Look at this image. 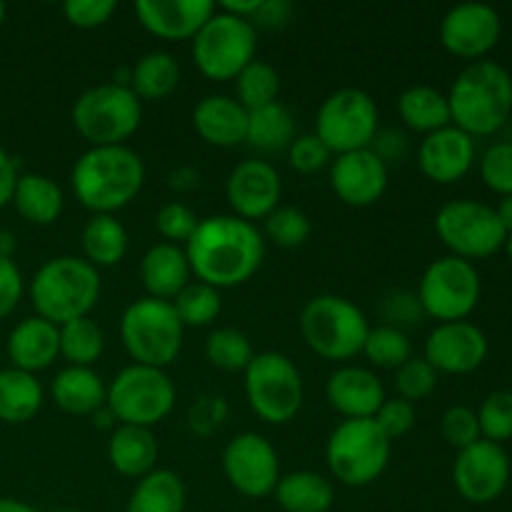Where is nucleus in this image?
Masks as SVG:
<instances>
[{"label":"nucleus","instance_id":"23","mask_svg":"<svg viewBox=\"0 0 512 512\" xmlns=\"http://www.w3.org/2000/svg\"><path fill=\"white\" fill-rule=\"evenodd\" d=\"M215 13L210 0H138L135 18L160 40H193Z\"/></svg>","mask_w":512,"mask_h":512},{"label":"nucleus","instance_id":"35","mask_svg":"<svg viewBox=\"0 0 512 512\" xmlns=\"http://www.w3.org/2000/svg\"><path fill=\"white\" fill-rule=\"evenodd\" d=\"M295 140V115L280 100L248 110V133L245 143L260 153H280Z\"/></svg>","mask_w":512,"mask_h":512},{"label":"nucleus","instance_id":"5","mask_svg":"<svg viewBox=\"0 0 512 512\" xmlns=\"http://www.w3.org/2000/svg\"><path fill=\"white\" fill-rule=\"evenodd\" d=\"M300 333L315 355L345 365L363 353L370 323L353 300L325 293L305 303L300 313Z\"/></svg>","mask_w":512,"mask_h":512},{"label":"nucleus","instance_id":"6","mask_svg":"<svg viewBox=\"0 0 512 512\" xmlns=\"http://www.w3.org/2000/svg\"><path fill=\"white\" fill-rule=\"evenodd\" d=\"M73 128L90 148L125 145L143 123V103L128 85L100 83L78 95L70 110Z\"/></svg>","mask_w":512,"mask_h":512},{"label":"nucleus","instance_id":"33","mask_svg":"<svg viewBox=\"0 0 512 512\" xmlns=\"http://www.w3.org/2000/svg\"><path fill=\"white\" fill-rule=\"evenodd\" d=\"M80 248L93 268H113L128 253V230L115 215H90L80 233Z\"/></svg>","mask_w":512,"mask_h":512},{"label":"nucleus","instance_id":"41","mask_svg":"<svg viewBox=\"0 0 512 512\" xmlns=\"http://www.w3.org/2000/svg\"><path fill=\"white\" fill-rule=\"evenodd\" d=\"M235 90H238V98L235 100H238L245 110L263 108V105H270L278 100L280 75L273 65L255 58L238 73V78H235Z\"/></svg>","mask_w":512,"mask_h":512},{"label":"nucleus","instance_id":"21","mask_svg":"<svg viewBox=\"0 0 512 512\" xmlns=\"http://www.w3.org/2000/svg\"><path fill=\"white\" fill-rule=\"evenodd\" d=\"M420 173L438 185L463 180L475 165V138L455 125L425 135L418 148Z\"/></svg>","mask_w":512,"mask_h":512},{"label":"nucleus","instance_id":"60","mask_svg":"<svg viewBox=\"0 0 512 512\" xmlns=\"http://www.w3.org/2000/svg\"><path fill=\"white\" fill-rule=\"evenodd\" d=\"M0 512H38L33 505L23 503L15 498H0Z\"/></svg>","mask_w":512,"mask_h":512},{"label":"nucleus","instance_id":"38","mask_svg":"<svg viewBox=\"0 0 512 512\" xmlns=\"http://www.w3.org/2000/svg\"><path fill=\"white\" fill-rule=\"evenodd\" d=\"M253 355V343L238 328H215L205 340L208 363L225 373H243Z\"/></svg>","mask_w":512,"mask_h":512},{"label":"nucleus","instance_id":"29","mask_svg":"<svg viewBox=\"0 0 512 512\" xmlns=\"http://www.w3.org/2000/svg\"><path fill=\"white\" fill-rule=\"evenodd\" d=\"M13 205L20 218L30 225H53L63 215L65 195L53 178L43 173L18 175Z\"/></svg>","mask_w":512,"mask_h":512},{"label":"nucleus","instance_id":"61","mask_svg":"<svg viewBox=\"0 0 512 512\" xmlns=\"http://www.w3.org/2000/svg\"><path fill=\"white\" fill-rule=\"evenodd\" d=\"M505 253H508V260L512 263V233H508V240H505Z\"/></svg>","mask_w":512,"mask_h":512},{"label":"nucleus","instance_id":"58","mask_svg":"<svg viewBox=\"0 0 512 512\" xmlns=\"http://www.w3.org/2000/svg\"><path fill=\"white\" fill-rule=\"evenodd\" d=\"M495 213H498L500 223H503V228L512 233V195H503L498 203V208H495Z\"/></svg>","mask_w":512,"mask_h":512},{"label":"nucleus","instance_id":"28","mask_svg":"<svg viewBox=\"0 0 512 512\" xmlns=\"http://www.w3.org/2000/svg\"><path fill=\"white\" fill-rule=\"evenodd\" d=\"M50 395L55 405L68 415H93L108 398V385L93 368L65 365L50 383Z\"/></svg>","mask_w":512,"mask_h":512},{"label":"nucleus","instance_id":"2","mask_svg":"<svg viewBox=\"0 0 512 512\" xmlns=\"http://www.w3.org/2000/svg\"><path fill=\"white\" fill-rule=\"evenodd\" d=\"M145 183V163L128 145L88 148L70 170L75 198L93 215H115L128 208Z\"/></svg>","mask_w":512,"mask_h":512},{"label":"nucleus","instance_id":"27","mask_svg":"<svg viewBox=\"0 0 512 512\" xmlns=\"http://www.w3.org/2000/svg\"><path fill=\"white\" fill-rule=\"evenodd\" d=\"M108 460L123 478L140 480L158 463V440L153 430L135 425H115L108 438Z\"/></svg>","mask_w":512,"mask_h":512},{"label":"nucleus","instance_id":"13","mask_svg":"<svg viewBox=\"0 0 512 512\" xmlns=\"http://www.w3.org/2000/svg\"><path fill=\"white\" fill-rule=\"evenodd\" d=\"M480 293H483V280L475 263L445 255L425 268L415 295L423 315L438 323H458L468 320L470 313L478 308Z\"/></svg>","mask_w":512,"mask_h":512},{"label":"nucleus","instance_id":"22","mask_svg":"<svg viewBox=\"0 0 512 512\" xmlns=\"http://www.w3.org/2000/svg\"><path fill=\"white\" fill-rule=\"evenodd\" d=\"M385 398L388 395L383 380L363 365H340L325 383V400L335 413L343 415V420L375 418Z\"/></svg>","mask_w":512,"mask_h":512},{"label":"nucleus","instance_id":"15","mask_svg":"<svg viewBox=\"0 0 512 512\" xmlns=\"http://www.w3.org/2000/svg\"><path fill=\"white\" fill-rule=\"evenodd\" d=\"M223 473L243 498H268L280 480V458L275 445L260 433H240L225 445Z\"/></svg>","mask_w":512,"mask_h":512},{"label":"nucleus","instance_id":"55","mask_svg":"<svg viewBox=\"0 0 512 512\" xmlns=\"http://www.w3.org/2000/svg\"><path fill=\"white\" fill-rule=\"evenodd\" d=\"M18 175H20L18 165H15V160L10 158L8 150L0 145V210H3L8 203H13Z\"/></svg>","mask_w":512,"mask_h":512},{"label":"nucleus","instance_id":"24","mask_svg":"<svg viewBox=\"0 0 512 512\" xmlns=\"http://www.w3.org/2000/svg\"><path fill=\"white\" fill-rule=\"evenodd\" d=\"M193 128L208 145L235 148V145L245 143L248 110L230 95H205L193 108Z\"/></svg>","mask_w":512,"mask_h":512},{"label":"nucleus","instance_id":"57","mask_svg":"<svg viewBox=\"0 0 512 512\" xmlns=\"http://www.w3.org/2000/svg\"><path fill=\"white\" fill-rule=\"evenodd\" d=\"M90 418H93V425H95V428H100V430H110V433H113V430H115V423H118V420H115V415L110 413V410H108V405H103V408H100V410H95V413L90 415Z\"/></svg>","mask_w":512,"mask_h":512},{"label":"nucleus","instance_id":"25","mask_svg":"<svg viewBox=\"0 0 512 512\" xmlns=\"http://www.w3.org/2000/svg\"><path fill=\"white\" fill-rule=\"evenodd\" d=\"M8 358L13 368L30 375L50 368L60 358V328L38 315L20 320L8 335Z\"/></svg>","mask_w":512,"mask_h":512},{"label":"nucleus","instance_id":"47","mask_svg":"<svg viewBox=\"0 0 512 512\" xmlns=\"http://www.w3.org/2000/svg\"><path fill=\"white\" fill-rule=\"evenodd\" d=\"M230 415V405L223 395L205 393L190 405L188 410V430L198 438H210L225 425Z\"/></svg>","mask_w":512,"mask_h":512},{"label":"nucleus","instance_id":"11","mask_svg":"<svg viewBox=\"0 0 512 512\" xmlns=\"http://www.w3.org/2000/svg\"><path fill=\"white\" fill-rule=\"evenodd\" d=\"M258 35L245 18L215 8L193 38V60L200 73L215 83L238 78L240 70L255 60Z\"/></svg>","mask_w":512,"mask_h":512},{"label":"nucleus","instance_id":"12","mask_svg":"<svg viewBox=\"0 0 512 512\" xmlns=\"http://www.w3.org/2000/svg\"><path fill=\"white\" fill-rule=\"evenodd\" d=\"M435 235L450 250V255L470 263L493 258L508 240V230L500 223L495 208L473 198L445 203L435 215Z\"/></svg>","mask_w":512,"mask_h":512},{"label":"nucleus","instance_id":"32","mask_svg":"<svg viewBox=\"0 0 512 512\" xmlns=\"http://www.w3.org/2000/svg\"><path fill=\"white\" fill-rule=\"evenodd\" d=\"M398 115L410 130L430 135L450 123L448 95L433 85H410L398 95Z\"/></svg>","mask_w":512,"mask_h":512},{"label":"nucleus","instance_id":"36","mask_svg":"<svg viewBox=\"0 0 512 512\" xmlns=\"http://www.w3.org/2000/svg\"><path fill=\"white\" fill-rule=\"evenodd\" d=\"M180 83V63L168 50H150L138 63L130 68L128 88L135 98L143 100H163L178 88Z\"/></svg>","mask_w":512,"mask_h":512},{"label":"nucleus","instance_id":"50","mask_svg":"<svg viewBox=\"0 0 512 512\" xmlns=\"http://www.w3.org/2000/svg\"><path fill=\"white\" fill-rule=\"evenodd\" d=\"M375 423L383 430L385 438L393 443V440L403 438L410 430L415 428V420H418V413H415V405L408 403L403 398H385V403L380 405V410L375 413Z\"/></svg>","mask_w":512,"mask_h":512},{"label":"nucleus","instance_id":"53","mask_svg":"<svg viewBox=\"0 0 512 512\" xmlns=\"http://www.w3.org/2000/svg\"><path fill=\"white\" fill-rule=\"evenodd\" d=\"M25 280L13 258L0 255V320L8 318L23 300Z\"/></svg>","mask_w":512,"mask_h":512},{"label":"nucleus","instance_id":"7","mask_svg":"<svg viewBox=\"0 0 512 512\" xmlns=\"http://www.w3.org/2000/svg\"><path fill=\"white\" fill-rule=\"evenodd\" d=\"M120 340L133 363L165 370L183 350L185 328L173 303L155 298H138L120 315Z\"/></svg>","mask_w":512,"mask_h":512},{"label":"nucleus","instance_id":"3","mask_svg":"<svg viewBox=\"0 0 512 512\" xmlns=\"http://www.w3.org/2000/svg\"><path fill=\"white\" fill-rule=\"evenodd\" d=\"M450 123L470 138H485L505 128L512 115V75L495 60L468 63L448 93Z\"/></svg>","mask_w":512,"mask_h":512},{"label":"nucleus","instance_id":"34","mask_svg":"<svg viewBox=\"0 0 512 512\" xmlns=\"http://www.w3.org/2000/svg\"><path fill=\"white\" fill-rule=\"evenodd\" d=\"M185 483L178 473L155 468L135 483L125 512H185Z\"/></svg>","mask_w":512,"mask_h":512},{"label":"nucleus","instance_id":"40","mask_svg":"<svg viewBox=\"0 0 512 512\" xmlns=\"http://www.w3.org/2000/svg\"><path fill=\"white\" fill-rule=\"evenodd\" d=\"M173 308L183 328H205L220 315L223 298H220V290L210 288L200 280H190L173 298Z\"/></svg>","mask_w":512,"mask_h":512},{"label":"nucleus","instance_id":"45","mask_svg":"<svg viewBox=\"0 0 512 512\" xmlns=\"http://www.w3.org/2000/svg\"><path fill=\"white\" fill-rule=\"evenodd\" d=\"M438 385V373H435L433 365L425 358H410L408 363L400 365L395 370V390H398V398L408 400V403H418L425 400Z\"/></svg>","mask_w":512,"mask_h":512},{"label":"nucleus","instance_id":"26","mask_svg":"<svg viewBox=\"0 0 512 512\" xmlns=\"http://www.w3.org/2000/svg\"><path fill=\"white\" fill-rule=\"evenodd\" d=\"M140 280H143V288L148 290V298L173 303L175 295L193 280L185 248L165 243V240L150 245L140 258Z\"/></svg>","mask_w":512,"mask_h":512},{"label":"nucleus","instance_id":"9","mask_svg":"<svg viewBox=\"0 0 512 512\" xmlns=\"http://www.w3.org/2000/svg\"><path fill=\"white\" fill-rule=\"evenodd\" d=\"M393 443L383 435L373 418L343 420L328 435L325 463L338 483L348 488L373 485L385 473Z\"/></svg>","mask_w":512,"mask_h":512},{"label":"nucleus","instance_id":"54","mask_svg":"<svg viewBox=\"0 0 512 512\" xmlns=\"http://www.w3.org/2000/svg\"><path fill=\"white\" fill-rule=\"evenodd\" d=\"M293 15V3L288 0H260L258 10L253 13V18L248 20L253 28H283L285 23Z\"/></svg>","mask_w":512,"mask_h":512},{"label":"nucleus","instance_id":"56","mask_svg":"<svg viewBox=\"0 0 512 512\" xmlns=\"http://www.w3.org/2000/svg\"><path fill=\"white\" fill-rule=\"evenodd\" d=\"M200 185V170L193 165H178L173 173L168 175V188L175 193H193Z\"/></svg>","mask_w":512,"mask_h":512},{"label":"nucleus","instance_id":"63","mask_svg":"<svg viewBox=\"0 0 512 512\" xmlns=\"http://www.w3.org/2000/svg\"><path fill=\"white\" fill-rule=\"evenodd\" d=\"M53 512H80V510H73V508H60V510H53Z\"/></svg>","mask_w":512,"mask_h":512},{"label":"nucleus","instance_id":"30","mask_svg":"<svg viewBox=\"0 0 512 512\" xmlns=\"http://www.w3.org/2000/svg\"><path fill=\"white\" fill-rule=\"evenodd\" d=\"M273 493L285 512H330L335 500L333 483L313 470L280 475Z\"/></svg>","mask_w":512,"mask_h":512},{"label":"nucleus","instance_id":"8","mask_svg":"<svg viewBox=\"0 0 512 512\" xmlns=\"http://www.w3.org/2000/svg\"><path fill=\"white\" fill-rule=\"evenodd\" d=\"M243 388L250 410L268 425H288L303 408V375L298 365L278 350L253 355L243 370Z\"/></svg>","mask_w":512,"mask_h":512},{"label":"nucleus","instance_id":"20","mask_svg":"<svg viewBox=\"0 0 512 512\" xmlns=\"http://www.w3.org/2000/svg\"><path fill=\"white\" fill-rule=\"evenodd\" d=\"M388 163L373 148L335 155L330 163V188L345 205L368 208L388 190Z\"/></svg>","mask_w":512,"mask_h":512},{"label":"nucleus","instance_id":"48","mask_svg":"<svg viewBox=\"0 0 512 512\" xmlns=\"http://www.w3.org/2000/svg\"><path fill=\"white\" fill-rule=\"evenodd\" d=\"M200 218L195 215V210L190 205L180 203V200H170L155 215V225H158V233L163 235L165 243H188L190 235L198 228Z\"/></svg>","mask_w":512,"mask_h":512},{"label":"nucleus","instance_id":"44","mask_svg":"<svg viewBox=\"0 0 512 512\" xmlns=\"http://www.w3.org/2000/svg\"><path fill=\"white\" fill-rule=\"evenodd\" d=\"M480 178L493 193L512 195V140H498L480 155Z\"/></svg>","mask_w":512,"mask_h":512},{"label":"nucleus","instance_id":"62","mask_svg":"<svg viewBox=\"0 0 512 512\" xmlns=\"http://www.w3.org/2000/svg\"><path fill=\"white\" fill-rule=\"evenodd\" d=\"M5 15H8V8H5V3L0 0V28H3V23H5Z\"/></svg>","mask_w":512,"mask_h":512},{"label":"nucleus","instance_id":"10","mask_svg":"<svg viewBox=\"0 0 512 512\" xmlns=\"http://www.w3.org/2000/svg\"><path fill=\"white\" fill-rule=\"evenodd\" d=\"M175 383L160 368L148 365H128L108 383V405L118 425L153 428L163 423L175 408Z\"/></svg>","mask_w":512,"mask_h":512},{"label":"nucleus","instance_id":"64","mask_svg":"<svg viewBox=\"0 0 512 512\" xmlns=\"http://www.w3.org/2000/svg\"><path fill=\"white\" fill-rule=\"evenodd\" d=\"M510 463H512V455H510Z\"/></svg>","mask_w":512,"mask_h":512},{"label":"nucleus","instance_id":"19","mask_svg":"<svg viewBox=\"0 0 512 512\" xmlns=\"http://www.w3.org/2000/svg\"><path fill=\"white\" fill-rule=\"evenodd\" d=\"M423 358L433 365L438 375L475 373L488 358V338L470 320L438 323L425 338Z\"/></svg>","mask_w":512,"mask_h":512},{"label":"nucleus","instance_id":"17","mask_svg":"<svg viewBox=\"0 0 512 512\" xmlns=\"http://www.w3.org/2000/svg\"><path fill=\"white\" fill-rule=\"evenodd\" d=\"M503 18L488 3L453 5L440 20V45L455 58L475 63L500 43Z\"/></svg>","mask_w":512,"mask_h":512},{"label":"nucleus","instance_id":"4","mask_svg":"<svg viewBox=\"0 0 512 512\" xmlns=\"http://www.w3.org/2000/svg\"><path fill=\"white\" fill-rule=\"evenodd\" d=\"M100 290V270L93 268L83 255L50 258L35 270L28 285L35 315L58 328L70 320L90 318V310L100 300Z\"/></svg>","mask_w":512,"mask_h":512},{"label":"nucleus","instance_id":"16","mask_svg":"<svg viewBox=\"0 0 512 512\" xmlns=\"http://www.w3.org/2000/svg\"><path fill=\"white\" fill-rule=\"evenodd\" d=\"M510 475V453L490 440H478L470 448L458 450L453 463L455 490L470 505L495 503L508 490Z\"/></svg>","mask_w":512,"mask_h":512},{"label":"nucleus","instance_id":"52","mask_svg":"<svg viewBox=\"0 0 512 512\" xmlns=\"http://www.w3.org/2000/svg\"><path fill=\"white\" fill-rule=\"evenodd\" d=\"M383 318L388 320L385 325H393V328L405 330V325H415L423 318V308H420V300L415 293L408 290H393L383 298Z\"/></svg>","mask_w":512,"mask_h":512},{"label":"nucleus","instance_id":"37","mask_svg":"<svg viewBox=\"0 0 512 512\" xmlns=\"http://www.w3.org/2000/svg\"><path fill=\"white\" fill-rule=\"evenodd\" d=\"M105 350V333L95 320L78 318L60 325V358L68 365L93 368Z\"/></svg>","mask_w":512,"mask_h":512},{"label":"nucleus","instance_id":"31","mask_svg":"<svg viewBox=\"0 0 512 512\" xmlns=\"http://www.w3.org/2000/svg\"><path fill=\"white\" fill-rule=\"evenodd\" d=\"M43 400V385L35 375L18 368L0 370V423H28L40 413Z\"/></svg>","mask_w":512,"mask_h":512},{"label":"nucleus","instance_id":"39","mask_svg":"<svg viewBox=\"0 0 512 512\" xmlns=\"http://www.w3.org/2000/svg\"><path fill=\"white\" fill-rule=\"evenodd\" d=\"M363 355L370 365L383 370H398L400 365L413 358V343L405 330L393 325H375L365 338Z\"/></svg>","mask_w":512,"mask_h":512},{"label":"nucleus","instance_id":"43","mask_svg":"<svg viewBox=\"0 0 512 512\" xmlns=\"http://www.w3.org/2000/svg\"><path fill=\"white\" fill-rule=\"evenodd\" d=\"M480 435L490 443L512 440V390H495L483 400L478 410Z\"/></svg>","mask_w":512,"mask_h":512},{"label":"nucleus","instance_id":"49","mask_svg":"<svg viewBox=\"0 0 512 512\" xmlns=\"http://www.w3.org/2000/svg\"><path fill=\"white\" fill-rule=\"evenodd\" d=\"M288 160L298 173H318V170L328 168L333 163V153L325 148L323 140L315 133L295 135V140L288 148Z\"/></svg>","mask_w":512,"mask_h":512},{"label":"nucleus","instance_id":"18","mask_svg":"<svg viewBox=\"0 0 512 512\" xmlns=\"http://www.w3.org/2000/svg\"><path fill=\"white\" fill-rule=\"evenodd\" d=\"M283 198V178L273 163L260 158L243 160L225 180V200L238 218L255 223L265 220Z\"/></svg>","mask_w":512,"mask_h":512},{"label":"nucleus","instance_id":"46","mask_svg":"<svg viewBox=\"0 0 512 512\" xmlns=\"http://www.w3.org/2000/svg\"><path fill=\"white\" fill-rule=\"evenodd\" d=\"M440 433H443L445 443L453 445L455 450H465L478 443V440H483L478 413L468 405H450L443 418H440Z\"/></svg>","mask_w":512,"mask_h":512},{"label":"nucleus","instance_id":"51","mask_svg":"<svg viewBox=\"0 0 512 512\" xmlns=\"http://www.w3.org/2000/svg\"><path fill=\"white\" fill-rule=\"evenodd\" d=\"M118 10L115 0H68L63 5L65 20L80 30H93L108 23Z\"/></svg>","mask_w":512,"mask_h":512},{"label":"nucleus","instance_id":"42","mask_svg":"<svg viewBox=\"0 0 512 512\" xmlns=\"http://www.w3.org/2000/svg\"><path fill=\"white\" fill-rule=\"evenodd\" d=\"M263 238L275 243L278 248L295 250L300 245L308 243L310 233H313V223H310L308 213L295 205H278L268 218L263 220Z\"/></svg>","mask_w":512,"mask_h":512},{"label":"nucleus","instance_id":"1","mask_svg":"<svg viewBox=\"0 0 512 512\" xmlns=\"http://www.w3.org/2000/svg\"><path fill=\"white\" fill-rule=\"evenodd\" d=\"M195 280L215 290L248 283L265 260V238L255 223L238 215L203 218L185 243Z\"/></svg>","mask_w":512,"mask_h":512},{"label":"nucleus","instance_id":"14","mask_svg":"<svg viewBox=\"0 0 512 512\" xmlns=\"http://www.w3.org/2000/svg\"><path fill=\"white\" fill-rule=\"evenodd\" d=\"M378 128V105L373 95L360 88L335 90L320 103L315 115V135L333 155L370 148L378 138Z\"/></svg>","mask_w":512,"mask_h":512},{"label":"nucleus","instance_id":"59","mask_svg":"<svg viewBox=\"0 0 512 512\" xmlns=\"http://www.w3.org/2000/svg\"><path fill=\"white\" fill-rule=\"evenodd\" d=\"M15 248H18L15 235L10 233V230H0V255H3V258H13Z\"/></svg>","mask_w":512,"mask_h":512}]
</instances>
